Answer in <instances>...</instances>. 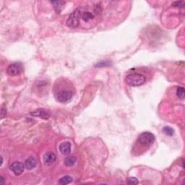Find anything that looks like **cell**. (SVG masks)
Returning a JSON list of instances; mask_svg holds the SVG:
<instances>
[{"label":"cell","mask_w":185,"mask_h":185,"mask_svg":"<svg viewBox=\"0 0 185 185\" xmlns=\"http://www.w3.org/2000/svg\"><path fill=\"white\" fill-rule=\"evenodd\" d=\"M54 94L58 101L61 103H66L71 100L74 92L69 87L66 86L64 87V88L63 87L59 88L57 91H54Z\"/></svg>","instance_id":"obj_1"},{"label":"cell","mask_w":185,"mask_h":185,"mask_svg":"<svg viewBox=\"0 0 185 185\" xmlns=\"http://www.w3.org/2000/svg\"><path fill=\"white\" fill-rule=\"evenodd\" d=\"M146 78L142 74L133 73L127 75L125 78V82L130 86L137 87L143 85L145 82Z\"/></svg>","instance_id":"obj_2"},{"label":"cell","mask_w":185,"mask_h":185,"mask_svg":"<svg viewBox=\"0 0 185 185\" xmlns=\"http://www.w3.org/2000/svg\"><path fill=\"white\" fill-rule=\"evenodd\" d=\"M82 13L79 9L74 11L66 20V25L69 27H77L79 23V20L82 17Z\"/></svg>","instance_id":"obj_3"},{"label":"cell","mask_w":185,"mask_h":185,"mask_svg":"<svg viewBox=\"0 0 185 185\" xmlns=\"http://www.w3.org/2000/svg\"><path fill=\"white\" fill-rule=\"evenodd\" d=\"M137 140L140 144L144 146H147V147H150L155 142V136L151 132H145L139 135Z\"/></svg>","instance_id":"obj_4"},{"label":"cell","mask_w":185,"mask_h":185,"mask_svg":"<svg viewBox=\"0 0 185 185\" xmlns=\"http://www.w3.org/2000/svg\"><path fill=\"white\" fill-rule=\"evenodd\" d=\"M23 65L20 62H15V63L11 64L7 68V74L10 76H16L20 75L23 71Z\"/></svg>","instance_id":"obj_5"},{"label":"cell","mask_w":185,"mask_h":185,"mask_svg":"<svg viewBox=\"0 0 185 185\" xmlns=\"http://www.w3.org/2000/svg\"><path fill=\"white\" fill-rule=\"evenodd\" d=\"M32 116L36 117H39V118L43 119H48L50 117V114L47 110L44 109V108H38L36 109V111H33L30 113Z\"/></svg>","instance_id":"obj_6"},{"label":"cell","mask_w":185,"mask_h":185,"mask_svg":"<svg viewBox=\"0 0 185 185\" xmlns=\"http://www.w3.org/2000/svg\"><path fill=\"white\" fill-rule=\"evenodd\" d=\"M10 169L15 175H20L24 171V166L20 162H14L10 166Z\"/></svg>","instance_id":"obj_7"},{"label":"cell","mask_w":185,"mask_h":185,"mask_svg":"<svg viewBox=\"0 0 185 185\" xmlns=\"http://www.w3.org/2000/svg\"><path fill=\"white\" fill-rule=\"evenodd\" d=\"M56 158V155L52 152H48L43 156V161L45 164L46 165H51L55 162Z\"/></svg>","instance_id":"obj_8"},{"label":"cell","mask_w":185,"mask_h":185,"mask_svg":"<svg viewBox=\"0 0 185 185\" xmlns=\"http://www.w3.org/2000/svg\"><path fill=\"white\" fill-rule=\"evenodd\" d=\"M37 164V159L34 156H30L25 161V166L28 170L34 169Z\"/></svg>","instance_id":"obj_9"},{"label":"cell","mask_w":185,"mask_h":185,"mask_svg":"<svg viewBox=\"0 0 185 185\" xmlns=\"http://www.w3.org/2000/svg\"><path fill=\"white\" fill-rule=\"evenodd\" d=\"M59 150L63 155H68L71 152V144L69 142L62 143L59 145Z\"/></svg>","instance_id":"obj_10"},{"label":"cell","mask_w":185,"mask_h":185,"mask_svg":"<svg viewBox=\"0 0 185 185\" xmlns=\"http://www.w3.org/2000/svg\"><path fill=\"white\" fill-rule=\"evenodd\" d=\"M52 4H53V8L56 10L57 13H59L62 11V8H63L65 2L62 1H52Z\"/></svg>","instance_id":"obj_11"},{"label":"cell","mask_w":185,"mask_h":185,"mask_svg":"<svg viewBox=\"0 0 185 185\" xmlns=\"http://www.w3.org/2000/svg\"><path fill=\"white\" fill-rule=\"evenodd\" d=\"M76 160L77 158L74 156H67L64 160V164L66 166H72L75 165V163H76Z\"/></svg>","instance_id":"obj_12"},{"label":"cell","mask_w":185,"mask_h":185,"mask_svg":"<svg viewBox=\"0 0 185 185\" xmlns=\"http://www.w3.org/2000/svg\"><path fill=\"white\" fill-rule=\"evenodd\" d=\"M82 19L85 22H88L89 20H92L94 17V15L92 13L90 12H85L82 13Z\"/></svg>","instance_id":"obj_13"},{"label":"cell","mask_w":185,"mask_h":185,"mask_svg":"<svg viewBox=\"0 0 185 185\" xmlns=\"http://www.w3.org/2000/svg\"><path fill=\"white\" fill-rule=\"evenodd\" d=\"M72 182V178L69 176H63V177L61 178L59 181V184H61L62 185L68 184L71 183Z\"/></svg>","instance_id":"obj_14"},{"label":"cell","mask_w":185,"mask_h":185,"mask_svg":"<svg viewBox=\"0 0 185 185\" xmlns=\"http://www.w3.org/2000/svg\"><path fill=\"white\" fill-rule=\"evenodd\" d=\"M176 94H177L178 97H179V98L184 99V95H185V90L184 89V88H182V87L178 88L177 90H176Z\"/></svg>","instance_id":"obj_15"},{"label":"cell","mask_w":185,"mask_h":185,"mask_svg":"<svg viewBox=\"0 0 185 185\" xmlns=\"http://www.w3.org/2000/svg\"><path fill=\"white\" fill-rule=\"evenodd\" d=\"M163 131L166 135H169V136L173 135V133H174V130L170 127H165L164 128H163Z\"/></svg>","instance_id":"obj_16"},{"label":"cell","mask_w":185,"mask_h":185,"mask_svg":"<svg viewBox=\"0 0 185 185\" xmlns=\"http://www.w3.org/2000/svg\"><path fill=\"white\" fill-rule=\"evenodd\" d=\"M127 182L130 184H137L139 183L138 180L135 177H130L127 179Z\"/></svg>","instance_id":"obj_17"},{"label":"cell","mask_w":185,"mask_h":185,"mask_svg":"<svg viewBox=\"0 0 185 185\" xmlns=\"http://www.w3.org/2000/svg\"><path fill=\"white\" fill-rule=\"evenodd\" d=\"M172 6H174V7H184V1H174L173 3H172Z\"/></svg>","instance_id":"obj_18"},{"label":"cell","mask_w":185,"mask_h":185,"mask_svg":"<svg viewBox=\"0 0 185 185\" xmlns=\"http://www.w3.org/2000/svg\"><path fill=\"white\" fill-rule=\"evenodd\" d=\"M4 111H6V108L4 106H3L2 108H1V119H3L6 116V113H4Z\"/></svg>","instance_id":"obj_19"},{"label":"cell","mask_w":185,"mask_h":185,"mask_svg":"<svg viewBox=\"0 0 185 185\" xmlns=\"http://www.w3.org/2000/svg\"><path fill=\"white\" fill-rule=\"evenodd\" d=\"M4 179L2 177V176H0V182H1V184H4Z\"/></svg>","instance_id":"obj_20"},{"label":"cell","mask_w":185,"mask_h":185,"mask_svg":"<svg viewBox=\"0 0 185 185\" xmlns=\"http://www.w3.org/2000/svg\"><path fill=\"white\" fill-rule=\"evenodd\" d=\"M2 163H3V158L2 157H1V166L2 165Z\"/></svg>","instance_id":"obj_21"}]
</instances>
